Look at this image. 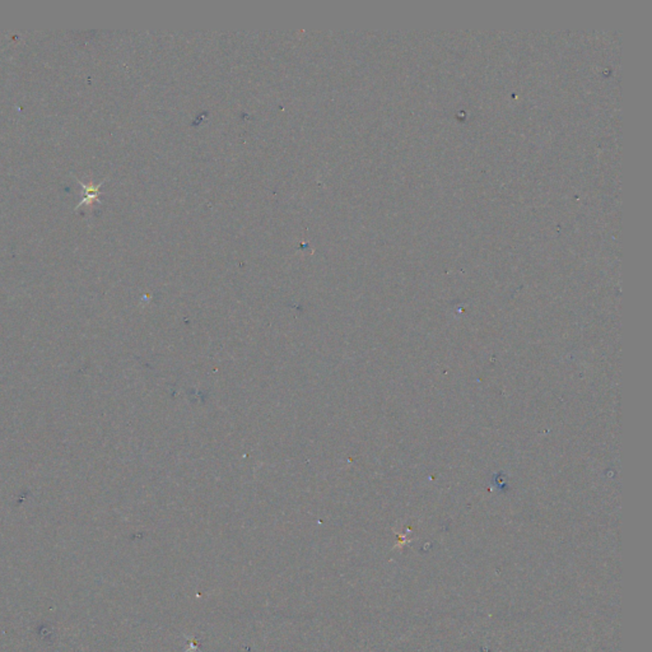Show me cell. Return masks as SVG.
<instances>
[{"instance_id":"1","label":"cell","mask_w":652,"mask_h":652,"mask_svg":"<svg viewBox=\"0 0 652 652\" xmlns=\"http://www.w3.org/2000/svg\"><path fill=\"white\" fill-rule=\"evenodd\" d=\"M81 186L84 189V194L85 195H84V198L81 201V203L78 204L77 209L97 201L98 196H100V189L102 186V184H98L97 186H93V185H84L81 182Z\"/></svg>"}]
</instances>
